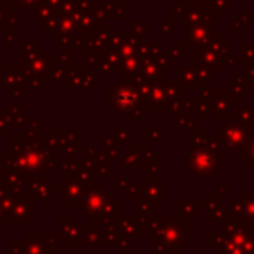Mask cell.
<instances>
[{
  "mask_svg": "<svg viewBox=\"0 0 254 254\" xmlns=\"http://www.w3.org/2000/svg\"><path fill=\"white\" fill-rule=\"evenodd\" d=\"M206 221L209 225L221 223L225 218V195L220 190H209L206 194Z\"/></svg>",
  "mask_w": 254,
  "mask_h": 254,
  "instance_id": "obj_4",
  "label": "cell"
},
{
  "mask_svg": "<svg viewBox=\"0 0 254 254\" xmlns=\"http://www.w3.org/2000/svg\"><path fill=\"white\" fill-rule=\"evenodd\" d=\"M206 206V199H180L177 202V214L184 218L197 216Z\"/></svg>",
  "mask_w": 254,
  "mask_h": 254,
  "instance_id": "obj_5",
  "label": "cell"
},
{
  "mask_svg": "<svg viewBox=\"0 0 254 254\" xmlns=\"http://www.w3.org/2000/svg\"><path fill=\"white\" fill-rule=\"evenodd\" d=\"M221 152L211 149H197L187 154V166L197 177H211L220 168Z\"/></svg>",
  "mask_w": 254,
  "mask_h": 254,
  "instance_id": "obj_3",
  "label": "cell"
},
{
  "mask_svg": "<svg viewBox=\"0 0 254 254\" xmlns=\"http://www.w3.org/2000/svg\"><path fill=\"white\" fill-rule=\"evenodd\" d=\"M216 190H220L221 194H227V192H232V185L230 184H220L216 187Z\"/></svg>",
  "mask_w": 254,
  "mask_h": 254,
  "instance_id": "obj_7",
  "label": "cell"
},
{
  "mask_svg": "<svg viewBox=\"0 0 254 254\" xmlns=\"http://www.w3.org/2000/svg\"><path fill=\"white\" fill-rule=\"evenodd\" d=\"M192 218L175 216L157 220L154 251L159 254H184V241L192 237Z\"/></svg>",
  "mask_w": 254,
  "mask_h": 254,
  "instance_id": "obj_1",
  "label": "cell"
},
{
  "mask_svg": "<svg viewBox=\"0 0 254 254\" xmlns=\"http://www.w3.org/2000/svg\"><path fill=\"white\" fill-rule=\"evenodd\" d=\"M241 157H242V161H246L248 168H254V144L246 152H242Z\"/></svg>",
  "mask_w": 254,
  "mask_h": 254,
  "instance_id": "obj_6",
  "label": "cell"
},
{
  "mask_svg": "<svg viewBox=\"0 0 254 254\" xmlns=\"http://www.w3.org/2000/svg\"><path fill=\"white\" fill-rule=\"evenodd\" d=\"M225 220H237L242 225L254 232V192L242 190L239 194V199L230 202V206L225 209ZM221 221V223H223Z\"/></svg>",
  "mask_w": 254,
  "mask_h": 254,
  "instance_id": "obj_2",
  "label": "cell"
}]
</instances>
